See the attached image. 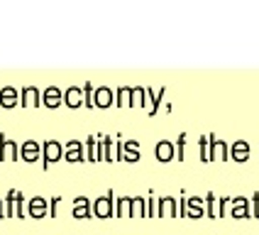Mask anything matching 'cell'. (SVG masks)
Wrapping results in <instances>:
<instances>
[{"label":"cell","instance_id":"5b68a950","mask_svg":"<svg viewBox=\"0 0 259 235\" xmlns=\"http://www.w3.org/2000/svg\"><path fill=\"white\" fill-rule=\"evenodd\" d=\"M93 213H96L98 218H110V216L115 213L110 193H108V196H101V199H96V204H93Z\"/></svg>","mask_w":259,"mask_h":235},{"label":"cell","instance_id":"4316f807","mask_svg":"<svg viewBox=\"0 0 259 235\" xmlns=\"http://www.w3.org/2000/svg\"><path fill=\"white\" fill-rule=\"evenodd\" d=\"M147 216H149V218H157V199H154V196L147 199Z\"/></svg>","mask_w":259,"mask_h":235},{"label":"cell","instance_id":"8fae6325","mask_svg":"<svg viewBox=\"0 0 259 235\" xmlns=\"http://www.w3.org/2000/svg\"><path fill=\"white\" fill-rule=\"evenodd\" d=\"M93 103L101 105V108H108V105L113 103V93H110L108 88H98V91L93 93Z\"/></svg>","mask_w":259,"mask_h":235},{"label":"cell","instance_id":"ac0fdd59","mask_svg":"<svg viewBox=\"0 0 259 235\" xmlns=\"http://www.w3.org/2000/svg\"><path fill=\"white\" fill-rule=\"evenodd\" d=\"M115 213L117 218H130V199H117Z\"/></svg>","mask_w":259,"mask_h":235},{"label":"cell","instance_id":"f1b7e54d","mask_svg":"<svg viewBox=\"0 0 259 235\" xmlns=\"http://www.w3.org/2000/svg\"><path fill=\"white\" fill-rule=\"evenodd\" d=\"M122 147H127V149H140V142H137V140H127Z\"/></svg>","mask_w":259,"mask_h":235},{"label":"cell","instance_id":"83f0119b","mask_svg":"<svg viewBox=\"0 0 259 235\" xmlns=\"http://www.w3.org/2000/svg\"><path fill=\"white\" fill-rule=\"evenodd\" d=\"M22 103L34 105V103H37V91H34V88H27V91H25V101H22Z\"/></svg>","mask_w":259,"mask_h":235},{"label":"cell","instance_id":"7c38bea8","mask_svg":"<svg viewBox=\"0 0 259 235\" xmlns=\"http://www.w3.org/2000/svg\"><path fill=\"white\" fill-rule=\"evenodd\" d=\"M59 157H61V147H59V142H47V145H44V160L57 162Z\"/></svg>","mask_w":259,"mask_h":235},{"label":"cell","instance_id":"9a60e30c","mask_svg":"<svg viewBox=\"0 0 259 235\" xmlns=\"http://www.w3.org/2000/svg\"><path fill=\"white\" fill-rule=\"evenodd\" d=\"M44 103H47L49 108H57L59 103H61V93H59V88H47V93H44Z\"/></svg>","mask_w":259,"mask_h":235},{"label":"cell","instance_id":"277c9868","mask_svg":"<svg viewBox=\"0 0 259 235\" xmlns=\"http://www.w3.org/2000/svg\"><path fill=\"white\" fill-rule=\"evenodd\" d=\"M205 216V199L201 196H191L186 199V218L191 220H198Z\"/></svg>","mask_w":259,"mask_h":235},{"label":"cell","instance_id":"8992f818","mask_svg":"<svg viewBox=\"0 0 259 235\" xmlns=\"http://www.w3.org/2000/svg\"><path fill=\"white\" fill-rule=\"evenodd\" d=\"M213 160H218V162L230 160V147L225 145L223 140H215V137L210 135V162Z\"/></svg>","mask_w":259,"mask_h":235},{"label":"cell","instance_id":"d6986e66","mask_svg":"<svg viewBox=\"0 0 259 235\" xmlns=\"http://www.w3.org/2000/svg\"><path fill=\"white\" fill-rule=\"evenodd\" d=\"M73 216H76V218H88V201H86V199H76Z\"/></svg>","mask_w":259,"mask_h":235},{"label":"cell","instance_id":"2e32d148","mask_svg":"<svg viewBox=\"0 0 259 235\" xmlns=\"http://www.w3.org/2000/svg\"><path fill=\"white\" fill-rule=\"evenodd\" d=\"M81 98H83V93H81L78 88H69V91H66V105L78 108V105H81Z\"/></svg>","mask_w":259,"mask_h":235},{"label":"cell","instance_id":"484cf974","mask_svg":"<svg viewBox=\"0 0 259 235\" xmlns=\"http://www.w3.org/2000/svg\"><path fill=\"white\" fill-rule=\"evenodd\" d=\"M249 213H252V218H259V191L249 199Z\"/></svg>","mask_w":259,"mask_h":235},{"label":"cell","instance_id":"30bf717a","mask_svg":"<svg viewBox=\"0 0 259 235\" xmlns=\"http://www.w3.org/2000/svg\"><path fill=\"white\" fill-rule=\"evenodd\" d=\"M147 216V199H130V218Z\"/></svg>","mask_w":259,"mask_h":235},{"label":"cell","instance_id":"52a82bcc","mask_svg":"<svg viewBox=\"0 0 259 235\" xmlns=\"http://www.w3.org/2000/svg\"><path fill=\"white\" fill-rule=\"evenodd\" d=\"M230 160H235V162L249 160V145H247L245 140H235L230 145Z\"/></svg>","mask_w":259,"mask_h":235},{"label":"cell","instance_id":"3957f363","mask_svg":"<svg viewBox=\"0 0 259 235\" xmlns=\"http://www.w3.org/2000/svg\"><path fill=\"white\" fill-rule=\"evenodd\" d=\"M230 216H232L235 220L252 218V213H249V199H245V196L230 199Z\"/></svg>","mask_w":259,"mask_h":235},{"label":"cell","instance_id":"44dd1931","mask_svg":"<svg viewBox=\"0 0 259 235\" xmlns=\"http://www.w3.org/2000/svg\"><path fill=\"white\" fill-rule=\"evenodd\" d=\"M15 152H17V149H15L13 142L3 140V147H0V157H3V160H15Z\"/></svg>","mask_w":259,"mask_h":235},{"label":"cell","instance_id":"ffe728a7","mask_svg":"<svg viewBox=\"0 0 259 235\" xmlns=\"http://www.w3.org/2000/svg\"><path fill=\"white\" fill-rule=\"evenodd\" d=\"M37 152H39V147L34 145V142H25V147H22V154H25V160L27 162L37 160Z\"/></svg>","mask_w":259,"mask_h":235},{"label":"cell","instance_id":"ba28073f","mask_svg":"<svg viewBox=\"0 0 259 235\" xmlns=\"http://www.w3.org/2000/svg\"><path fill=\"white\" fill-rule=\"evenodd\" d=\"M174 154H176V149H174V145L169 140H161V142H157V147H154V157H157L159 162H171Z\"/></svg>","mask_w":259,"mask_h":235},{"label":"cell","instance_id":"7402d4cb","mask_svg":"<svg viewBox=\"0 0 259 235\" xmlns=\"http://www.w3.org/2000/svg\"><path fill=\"white\" fill-rule=\"evenodd\" d=\"M69 162H81V145L78 142H71L69 145V157H66Z\"/></svg>","mask_w":259,"mask_h":235},{"label":"cell","instance_id":"4fadbf2b","mask_svg":"<svg viewBox=\"0 0 259 235\" xmlns=\"http://www.w3.org/2000/svg\"><path fill=\"white\" fill-rule=\"evenodd\" d=\"M29 213H32L34 218H42L44 213H47V204H44V199H32V201H29Z\"/></svg>","mask_w":259,"mask_h":235},{"label":"cell","instance_id":"cb8c5ba5","mask_svg":"<svg viewBox=\"0 0 259 235\" xmlns=\"http://www.w3.org/2000/svg\"><path fill=\"white\" fill-rule=\"evenodd\" d=\"M130 91H132V88H120V91H117V105H120V108H122V105H130Z\"/></svg>","mask_w":259,"mask_h":235},{"label":"cell","instance_id":"7a4b0ae2","mask_svg":"<svg viewBox=\"0 0 259 235\" xmlns=\"http://www.w3.org/2000/svg\"><path fill=\"white\" fill-rule=\"evenodd\" d=\"M179 213V204L171 196H164V199H157V218H176Z\"/></svg>","mask_w":259,"mask_h":235},{"label":"cell","instance_id":"5bb4252c","mask_svg":"<svg viewBox=\"0 0 259 235\" xmlns=\"http://www.w3.org/2000/svg\"><path fill=\"white\" fill-rule=\"evenodd\" d=\"M130 105H147V93H144V88H132L130 91Z\"/></svg>","mask_w":259,"mask_h":235},{"label":"cell","instance_id":"9c48e42d","mask_svg":"<svg viewBox=\"0 0 259 235\" xmlns=\"http://www.w3.org/2000/svg\"><path fill=\"white\" fill-rule=\"evenodd\" d=\"M144 93H147V105H144V108H147L149 115H154L157 108H159V103H161V98H164V88H161L159 93H154L152 88H144Z\"/></svg>","mask_w":259,"mask_h":235},{"label":"cell","instance_id":"d4e9b609","mask_svg":"<svg viewBox=\"0 0 259 235\" xmlns=\"http://www.w3.org/2000/svg\"><path fill=\"white\" fill-rule=\"evenodd\" d=\"M0 103H3V105H13L15 103V91L13 88H5V91L0 93Z\"/></svg>","mask_w":259,"mask_h":235},{"label":"cell","instance_id":"6da1fadb","mask_svg":"<svg viewBox=\"0 0 259 235\" xmlns=\"http://www.w3.org/2000/svg\"><path fill=\"white\" fill-rule=\"evenodd\" d=\"M230 208V199H218L215 193H208L205 196V216L208 218H223L225 211Z\"/></svg>","mask_w":259,"mask_h":235},{"label":"cell","instance_id":"603a6c76","mask_svg":"<svg viewBox=\"0 0 259 235\" xmlns=\"http://www.w3.org/2000/svg\"><path fill=\"white\" fill-rule=\"evenodd\" d=\"M184 145H186V135H179V140H176V145H174V149H176L174 160H184Z\"/></svg>","mask_w":259,"mask_h":235},{"label":"cell","instance_id":"e0dca14e","mask_svg":"<svg viewBox=\"0 0 259 235\" xmlns=\"http://www.w3.org/2000/svg\"><path fill=\"white\" fill-rule=\"evenodd\" d=\"M198 149H201V162H210V135L198 140Z\"/></svg>","mask_w":259,"mask_h":235}]
</instances>
